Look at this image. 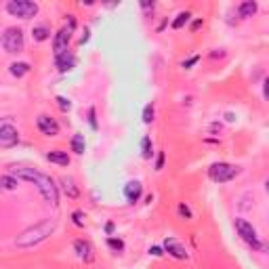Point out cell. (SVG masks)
<instances>
[{
	"mask_svg": "<svg viewBox=\"0 0 269 269\" xmlns=\"http://www.w3.org/2000/svg\"><path fill=\"white\" fill-rule=\"evenodd\" d=\"M74 250L78 252L80 259H84V261H91V259H93V248H91V244L84 242V240L74 242Z\"/></svg>",
	"mask_w": 269,
	"mask_h": 269,
	"instance_id": "cell-13",
	"label": "cell"
},
{
	"mask_svg": "<svg viewBox=\"0 0 269 269\" xmlns=\"http://www.w3.org/2000/svg\"><path fill=\"white\" fill-rule=\"evenodd\" d=\"M3 49L7 53H19L23 51V32L19 28H9L3 34Z\"/></svg>",
	"mask_w": 269,
	"mask_h": 269,
	"instance_id": "cell-7",
	"label": "cell"
},
{
	"mask_svg": "<svg viewBox=\"0 0 269 269\" xmlns=\"http://www.w3.org/2000/svg\"><path fill=\"white\" fill-rule=\"evenodd\" d=\"M19 143V133L15 126L11 124H3L0 126V147L9 149V147H15Z\"/></svg>",
	"mask_w": 269,
	"mask_h": 269,
	"instance_id": "cell-8",
	"label": "cell"
},
{
	"mask_svg": "<svg viewBox=\"0 0 269 269\" xmlns=\"http://www.w3.org/2000/svg\"><path fill=\"white\" fill-rule=\"evenodd\" d=\"M141 194H143V185L139 181H128L124 185V196L128 202H137L139 198H141Z\"/></svg>",
	"mask_w": 269,
	"mask_h": 269,
	"instance_id": "cell-11",
	"label": "cell"
},
{
	"mask_svg": "<svg viewBox=\"0 0 269 269\" xmlns=\"http://www.w3.org/2000/svg\"><path fill=\"white\" fill-rule=\"evenodd\" d=\"M11 177H15L17 181L23 179V181H30L38 187V192L40 196L44 198L49 204L57 206L59 204V192H57V185L55 181L49 177V174H44L36 168H28V166H15V168H11Z\"/></svg>",
	"mask_w": 269,
	"mask_h": 269,
	"instance_id": "cell-1",
	"label": "cell"
},
{
	"mask_svg": "<svg viewBox=\"0 0 269 269\" xmlns=\"http://www.w3.org/2000/svg\"><path fill=\"white\" fill-rule=\"evenodd\" d=\"M72 149L76 151L78 156H82L86 151V141H84V135H74L72 137Z\"/></svg>",
	"mask_w": 269,
	"mask_h": 269,
	"instance_id": "cell-18",
	"label": "cell"
},
{
	"mask_svg": "<svg viewBox=\"0 0 269 269\" xmlns=\"http://www.w3.org/2000/svg\"><path fill=\"white\" fill-rule=\"evenodd\" d=\"M108 246H110L112 250H122V248H124V242H122V240H116V238H110V240H108Z\"/></svg>",
	"mask_w": 269,
	"mask_h": 269,
	"instance_id": "cell-24",
	"label": "cell"
},
{
	"mask_svg": "<svg viewBox=\"0 0 269 269\" xmlns=\"http://www.w3.org/2000/svg\"><path fill=\"white\" fill-rule=\"evenodd\" d=\"M0 187H5V190H15L17 179L15 177H0Z\"/></svg>",
	"mask_w": 269,
	"mask_h": 269,
	"instance_id": "cell-23",
	"label": "cell"
},
{
	"mask_svg": "<svg viewBox=\"0 0 269 269\" xmlns=\"http://www.w3.org/2000/svg\"><path fill=\"white\" fill-rule=\"evenodd\" d=\"M105 231L112 233V231H114V223H108V225H105Z\"/></svg>",
	"mask_w": 269,
	"mask_h": 269,
	"instance_id": "cell-32",
	"label": "cell"
},
{
	"mask_svg": "<svg viewBox=\"0 0 269 269\" xmlns=\"http://www.w3.org/2000/svg\"><path fill=\"white\" fill-rule=\"evenodd\" d=\"M236 229L240 233V238L246 242L248 246H252L254 250H261V252L267 250V246L259 240V233H256V229L252 227V223H248L246 219H236Z\"/></svg>",
	"mask_w": 269,
	"mask_h": 269,
	"instance_id": "cell-3",
	"label": "cell"
},
{
	"mask_svg": "<svg viewBox=\"0 0 269 269\" xmlns=\"http://www.w3.org/2000/svg\"><path fill=\"white\" fill-rule=\"evenodd\" d=\"M46 160L53 162V164H59V166H67L69 164V156L65 151H59V149H53L46 154Z\"/></svg>",
	"mask_w": 269,
	"mask_h": 269,
	"instance_id": "cell-14",
	"label": "cell"
},
{
	"mask_svg": "<svg viewBox=\"0 0 269 269\" xmlns=\"http://www.w3.org/2000/svg\"><path fill=\"white\" fill-rule=\"evenodd\" d=\"M88 120H91V126H93V128H97V120H95V110H93V108L88 110Z\"/></svg>",
	"mask_w": 269,
	"mask_h": 269,
	"instance_id": "cell-29",
	"label": "cell"
},
{
	"mask_svg": "<svg viewBox=\"0 0 269 269\" xmlns=\"http://www.w3.org/2000/svg\"><path fill=\"white\" fill-rule=\"evenodd\" d=\"M149 254H154V256H162V248L151 246V248H149Z\"/></svg>",
	"mask_w": 269,
	"mask_h": 269,
	"instance_id": "cell-31",
	"label": "cell"
},
{
	"mask_svg": "<svg viewBox=\"0 0 269 269\" xmlns=\"http://www.w3.org/2000/svg\"><path fill=\"white\" fill-rule=\"evenodd\" d=\"M143 122H145V124H151V122H154V105H151V103H147L145 108H143Z\"/></svg>",
	"mask_w": 269,
	"mask_h": 269,
	"instance_id": "cell-22",
	"label": "cell"
},
{
	"mask_svg": "<svg viewBox=\"0 0 269 269\" xmlns=\"http://www.w3.org/2000/svg\"><path fill=\"white\" fill-rule=\"evenodd\" d=\"M36 124H38V131L42 135H46V137H57V135H59V124H57V120L51 118V116L40 114Z\"/></svg>",
	"mask_w": 269,
	"mask_h": 269,
	"instance_id": "cell-9",
	"label": "cell"
},
{
	"mask_svg": "<svg viewBox=\"0 0 269 269\" xmlns=\"http://www.w3.org/2000/svg\"><path fill=\"white\" fill-rule=\"evenodd\" d=\"M72 32H74V19H69V26H63L59 32H57V36L53 40V53L55 57H59L63 53H67L69 49V40H72Z\"/></svg>",
	"mask_w": 269,
	"mask_h": 269,
	"instance_id": "cell-6",
	"label": "cell"
},
{
	"mask_svg": "<svg viewBox=\"0 0 269 269\" xmlns=\"http://www.w3.org/2000/svg\"><path fill=\"white\" fill-rule=\"evenodd\" d=\"M34 40H36V42H42V40H46V38H49V28H46V26H36V28H34Z\"/></svg>",
	"mask_w": 269,
	"mask_h": 269,
	"instance_id": "cell-19",
	"label": "cell"
},
{
	"mask_svg": "<svg viewBox=\"0 0 269 269\" xmlns=\"http://www.w3.org/2000/svg\"><path fill=\"white\" fill-rule=\"evenodd\" d=\"M9 72L13 74L15 78H21V76H26V74L30 72V63H26V61H19V63H11Z\"/></svg>",
	"mask_w": 269,
	"mask_h": 269,
	"instance_id": "cell-17",
	"label": "cell"
},
{
	"mask_svg": "<svg viewBox=\"0 0 269 269\" xmlns=\"http://www.w3.org/2000/svg\"><path fill=\"white\" fill-rule=\"evenodd\" d=\"M72 219H74V223L78 227H84V213H82V210H76V213L72 215Z\"/></svg>",
	"mask_w": 269,
	"mask_h": 269,
	"instance_id": "cell-25",
	"label": "cell"
},
{
	"mask_svg": "<svg viewBox=\"0 0 269 269\" xmlns=\"http://www.w3.org/2000/svg\"><path fill=\"white\" fill-rule=\"evenodd\" d=\"M256 9H259V5H256L254 0H246V3H242V5L238 7V15H240L242 19L252 17V15L256 13Z\"/></svg>",
	"mask_w": 269,
	"mask_h": 269,
	"instance_id": "cell-15",
	"label": "cell"
},
{
	"mask_svg": "<svg viewBox=\"0 0 269 269\" xmlns=\"http://www.w3.org/2000/svg\"><path fill=\"white\" fill-rule=\"evenodd\" d=\"M238 174H240V166L227 164V162H217V164L208 168V177L217 183H227L233 177H238Z\"/></svg>",
	"mask_w": 269,
	"mask_h": 269,
	"instance_id": "cell-4",
	"label": "cell"
},
{
	"mask_svg": "<svg viewBox=\"0 0 269 269\" xmlns=\"http://www.w3.org/2000/svg\"><path fill=\"white\" fill-rule=\"evenodd\" d=\"M61 185H63V192L67 194V198H78V196H80V190L76 187L74 179H69V177H63V179H61Z\"/></svg>",
	"mask_w": 269,
	"mask_h": 269,
	"instance_id": "cell-16",
	"label": "cell"
},
{
	"mask_svg": "<svg viewBox=\"0 0 269 269\" xmlns=\"http://www.w3.org/2000/svg\"><path fill=\"white\" fill-rule=\"evenodd\" d=\"M164 248L170 256H174V259H179V261H185L187 259V250L185 246L179 242V240H174V238H166L164 240Z\"/></svg>",
	"mask_w": 269,
	"mask_h": 269,
	"instance_id": "cell-10",
	"label": "cell"
},
{
	"mask_svg": "<svg viewBox=\"0 0 269 269\" xmlns=\"http://www.w3.org/2000/svg\"><path fill=\"white\" fill-rule=\"evenodd\" d=\"M57 223H55V219H46V221H40V223H36L34 227L26 229L21 233V236H17L15 240V246L17 248H32V246H36V244L44 242L46 238L51 236V233L55 231Z\"/></svg>",
	"mask_w": 269,
	"mask_h": 269,
	"instance_id": "cell-2",
	"label": "cell"
},
{
	"mask_svg": "<svg viewBox=\"0 0 269 269\" xmlns=\"http://www.w3.org/2000/svg\"><path fill=\"white\" fill-rule=\"evenodd\" d=\"M57 103H59V108L63 112H67L69 108H72V103H69V99H65V97H57Z\"/></svg>",
	"mask_w": 269,
	"mask_h": 269,
	"instance_id": "cell-26",
	"label": "cell"
},
{
	"mask_svg": "<svg viewBox=\"0 0 269 269\" xmlns=\"http://www.w3.org/2000/svg\"><path fill=\"white\" fill-rule=\"evenodd\" d=\"M162 168H164V151H160L158 162H156V170H162Z\"/></svg>",
	"mask_w": 269,
	"mask_h": 269,
	"instance_id": "cell-28",
	"label": "cell"
},
{
	"mask_svg": "<svg viewBox=\"0 0 269 269\" xmlns=\"http://www.w3.org/2000/svg\"><path fill=\"white\" fill-rule=\"evenodd\" d=\"M141 151H143V158H145V160H149L151 154H154V151H151V139H149V137H143V141H141Z\"/></svg>",
	"mask_w": 269,
	"mask_h": 269,
	"instance_id": "cell-21",
	"label": "cell"
},
{
	"mask_svg": "<svg viewBox=\"0 0 269 269\" xmlns=\"http://www.w3.org/2000/svg\"><path fill=\"white\" fill-rule=\"evenodd\" d=\"M7 11L13 17H21V19H30L38 13V5L32 3V0H11L7 5Z\"/></svg>",
	"mask_w": 269,
	"mask_h": 269,
	"instance_id": "cell-5",
	"label": "cell"
},
{
	"mask_svg": "<svg viewBox=\"0 0 269 269\" xmlns=\"http://www.w3.org/2000/svg\"><path fill=\"white\" fill-rule=\"evenodd\" d=\"M198 59H200V57H198V55H196V57H192V59H190V61H183V67H185V69H190V67H192L194 63H198Z\"/></svg>",
	"mask_w": 269,
	"mask_h": 269,
	"instance_id": "cell-30",
	"label": "cell"
},
{
	"mask_svg": "<svg viewBox=\"0 0 269 269\" xmlns=\"http://www.w3.org/2000/svg\"><path fill=\"white\" fill-rule=\"evenodd\" d=\"M55 65H57L59 72H69V69H74V65H76V57L67 51L59 57H55Z\"/></svg>",
	"mask_w": 269,
	"mask_h": 269,
	"instance_id": "cell-12",
	"label": "cell"
},
{
	"mask_svg": "<svg viewBox=\"0 0 269 269\" xmlns=\"http://www.w3.org/2000/svg\"><path fill=\"white\" fill-rule=\"evenodd\" d=\"M179 215H181L183 219H192V210L187 208L185 204H179Z\"/></svg>",
	"mask_w": 269,
	"mask_h": 269,
	"instance_id": "cell-27",
	"label": "cell"
},
{
	"mask_svg": "<svg viewBox=\"0 0 269 269\" xmlns=\"http://www.w3.org/2000/svg\"><path fill=\"white\" fill-rule=\"evenodd\" d=\"M0 190H3V187H0Z\"/></svg>",
	"mask_w": 269,
	"mask_h": 269,
	"instance_id": "cell-33",
	"label": "cell"
},
{
	"mask_svg": "<svg viewBox=\"0 0 269 269\" xmlns=\"http://www.w3.org/2000/svg\"><path fill=\"white\" fill-rule=\"evenodd\" d=\"M187 21H190V13H187V11H181V13L177 15V19L172 21V28H174V30H179V28L185 26Z\"/></svg>",
	"mask_w": 269,
	"mask_h": 269,
	"instance_id": "cell-20",
	"label": "cell"
}]
</instances>
